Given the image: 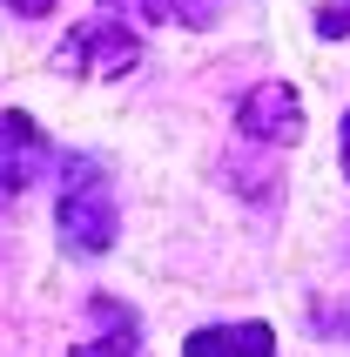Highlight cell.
I'll list each match as a JSON object with an SVG mask.
<instances>
[{
	"instance_id": "cell-1",
	"label": "cell",
	"mask_w": 350,
	"mask_h": 357,
	"mask_svg": "<svg viewBox=\"0 0 350 357\" xmlns=\"http://www.w3.org/2000/svg\"><path fill=\"white\" fill-rule=\"evenodd\" d=\"M54 229L68 257H108L121 236V209L115 189H108V169L101 155H61V196H54Z\"/></svg>"
},
{
	"instance_id": "cell-2",
	"label": "cell",
	"mask_w": 350,
	"mask_h": 357,
	"mask_svg": "<svg viewBox=\"0 0 350 357\" xmlns=\"http://www.w3.org/2000/svg\"><path fill=\"white\" fill-rule=\"evenodd\" d=\"M135 61H142L135 27L115 20V14H95V20H81V27L61 34V47L47 54V68L68 75V81H115V75H128Z\"/></svg>"
},
{
	"instance_id": "cell-3",
	"label": "cell",
	"mask_w": 350,
	"mask_h": 357,
	"mask_svg": "<svg viewBox=\"0 0 350 357\" xmlns=\"http://www.w3.org/2000/svg\"><path fill=\"white\" fill-rule=\"evenodd\" d=\"M54 169V142L27 108H0V196H27Z\"/></svg>"
},
{
	"instance_id": "cell-4",
	"label": "cell",
	"mask_w": 350,
	"mask_h": 357,
	"mask_svg": "<svg viewBox=\"0 0 350 357\" xmlns=\"http://www.w3.org/2000/svg\"><path fill=\"white\" fill-rule=\"evenodd\" d=\"M236 135L263 142V149H290L303 142V95L290 81H256L250 95L236 101Z\"/></svg>"
},
{
	"instance_id": "cell-5",
	"label": "cell",
	"mask_w": 350,
	"mask_h": 357,
	"mask_svg": "<svg viewBox=\"0 0 350 357\" xmlns=\"http://www.w3.org/2000/svg\"><path fill=\"white\" fill-rule=\"evenodd\" d=\"M182 357H276V331L263 317L250 324H202L182 337Z\"/></svg>"
},
{
	"instance_id": "cell-6",
	"label": "cell",
	"mask_w": 350,
	"mask_h": 357,
	"mask_svg": "<svg viewBox=\"0 0 350 357\" xmlns=\"http://www.w3.org/2000/svg\"><path fill=\"white\" fill-rule=\"evenodd\" d=\"M95 317L108 324V337L75 344L68 357H142V324H135V310H121L115 297H95Z\"/></svg>"
},
{
	"instance_id": "cell-7",
	"label": "cell",
	"mask_w": 350,
	"mask_h": 357,
	"mask_svg": "<svg viewBox=\"0 0 350 357\" xmlns=\"http://www.w3.org/2000/svg\"><path fill=\"white\" fill-rule=\"evenodd\" d=\"M142 20H169V27H215L222 0H135Z\"/></svg>"
},
{
	"instance_id": "cell-8",
	"label": "cell",
	"mask_w": 350,
	"mask_h": 357,
	"mask_svg": "<svg viewBox=\"0 0 350 357\" xmlns=\"http://www.w3.org/2000/svg\"><path fill=\"white\" fill-rule=\"evenodd\" d=\"M310 20H317V40H344L350 34V0H324Z\"/></svg>"
},
{
	"instance_id": "cell-9",
	"label": "cell",
	"mask_w": 350,
	"mask_h": 357,
	"mask_svg": "<svg viewBox=\"0 0 350 357\" xmlns=\"http://www.w3.org/2000/svg\"><path fill=\"white\" fill-rule=\"evenodd\" d=\"M317 331H324V337H350V303H344V310L317 303Z\"/></svg>"
},
{
	"instance_id": "cell-10",
	"label": "cell",
	"mask_w": 350,
	"mask_h": 357,
	"mask_svg": "<svg viewBox=\"0 0 350 357\" xmlns=\"http://www.w3.org/2000/svg\"><path fill=\"white\" fill-rule=\"evenodd\" d=\"M0 7H7L14 20H47V14L61 7V0H0Z\"/></svg>"
},
{
	"instance_id": "cell-11",
	"label": "cell",
	"mask_w": 350,
	"mask_h": 357,
	"mask_svg": "<svg viewBox=\"0 0 350 357\" xmlns=\"http://www.w3.org/2000/svg\"><path fill=\"white\" fill-rule=\"evenodd\" d=\"M337 155H344V176H350V108H344V121H337Z\"/></svg>"
},
{
	"instance_id": "cell-12",
	"label": "cell",
	"mask_w": 350,
	"mask_h": 357,
	"mask_svg": "<svg viewBox=\"0 0 350 357\" xmlns=\"http://www.w3.org/2000/svg\"><path fill=\"white\" fill-rule=\"evenodd\" d=\"M101 7H121V0H101ZM128 7H135V0H128Z\"/></svg>"
}]
</instances>
